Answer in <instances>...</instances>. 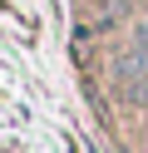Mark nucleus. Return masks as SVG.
<instances>
[{"label": "nucleus", "mask_w": 148, "mask_h": 153, "mask_svg": "<svg viewBox=\"0 0 148 153\" xmlns=\"http://www.w3.org/2000/svg\"><path fill=\"white\" fill-rule=\"evenodd\" d=\"M138 74H148V54L133 45L128 54H118V59H114V79H118V84H128V79H138Z\"/></svg>", "instance_id": "nucleus-1"}, {"label": "nucleus", "mask_w": 148, "mask_h": 153, "mask_svg": "<svg viewBox=\"0 0 148 153\" xmlns=\"http://www.w3.org/2000/svg\"><path fill=\"white\" fill-rule=\"evenodd\" d=\"M118 94H123V104H133V109H148V74H138V79L118 84Z\"/></svg>", "instance_id": "nucleus-2"}, {"label": "nucleus", "mask_w": 148, "mask_h": 153, "mask_svg": "<svg viewBox=\"0 0 148 153\" xmlns=\"http://www.w3.org/2000/svg\"><path fill=\"white\" fill-rule=\"evenodd\" d=\"M133 45H138V50H143V54H148V15H143V20H138V25H133Z\"/></svg>", "instance_id": "nucleus-3"}]
</instances>
